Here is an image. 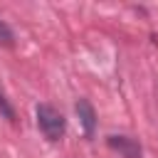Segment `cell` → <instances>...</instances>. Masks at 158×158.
<instances>
[{
    "instance_id": "6da1fadb",
    "label": "cell",
    "mask_w": 158,
    "mask_h": 158,
    "mask_svg": "<svg viewBox=\"0 0 158 158\" xmlns=\"http://www.w3.org/2000/svg\"><path fill=\"white\" fill-rule=\"evenodd\" d=\"M35 116H37V126H40V131H42V136L47 141L57 143L64 136L67 121H64V116H62L59 109H54L52 104H37L35 106Z\"/></svg>"
},
{
    "instance_id": "7a4b0ae2",
    "label": "cell",
    "mask_w": 158,
    "mask_h": 158,
    "mask_svg": "<svg viewBox=\"0 0 158 158\" xmlns=\"http://www.w3.org/2000/svg\"><path fill=\"white\" fill-rule=\"evenodd\" d=\"M106 143H109V148L118 151L123 158H143V151H141L138 141H136V138H131V136H123V133H111V136L106 138Z\"/></svg>"
},
{
    "instance_id": "3957f363",
    "label": "cell",
    "mask_w": 158,
    "mask_h": 158,
    "mask_svg": "<svg viewBox=\"0 0 158 158\" xmlns=\"http://www.w3.org/2000/svg\"><path fill=\"white\" fill-rule=\"evenodd\" d=\"M74 111H77V116H79V123H81V128H84V136L91 138L94 131H96V111H94L91 101H89V99H79V101L74 104Z\"/></svg>"
},
{
    "instance_id": "277c9868",
    "label": "cell",
    "mask_w": 158,
    "mask_h": 158,
    "mask_svg": "<svg viewBox=\"0 0 158 158\" xmlns=\"http://www.w3.org/2000/svg\"><path fill=\"white\" fill-rule=\"evenodd\" d=\"M0 116H2V118H7V121H15V118H17L15 106L10 104V99L5 96V91H2V89H0Z\"/></svg>"
},
{
    "instance_id": "5b68a950",
    "label": "cell",
    "mask_w": 158,
    "mask_h": 158,
    "mask_svg": "<svg viewBox=\"0 0 158 158\" xmlns=\"http://www.w3.org/2000/svg\"><path fill=\"white\" fill-rule=\"evenodd\" d=\"M0 44L2 47H12L15 44V35H12V30H10V25L5 20H0Z\"/></svg>"
}]
</instances>
